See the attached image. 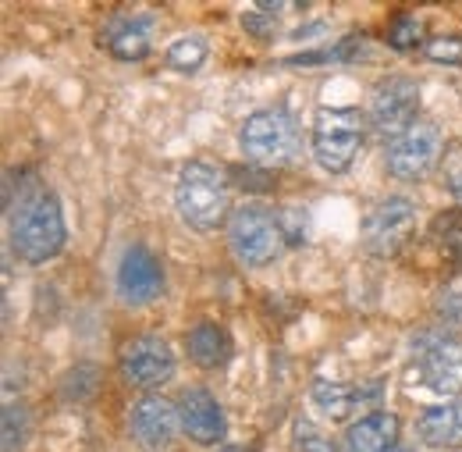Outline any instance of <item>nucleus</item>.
<instances>
[{
  "label": "nucleus",
  "mask_w": 462,
  "mask_h": 452,
  "mask_svg": "<svg viewBox=\"0 0 462 452\" xmlns=\"http://www.w3.org/2000/svg\"><path fill=\"white\" fill-rule=\"evenodd\" d=\"M416 111H420V86L409 75H388L370 93L366 121L381 139H399L405 128L420 121Z\"/></svg>",
  "instance_id": "423d86ee"
},
{
  "label": "nucleus",
  "mask_w": 462,
  "mask_h": 452,
  "mask_svg": "<svg viewBox=\"0 0 462 452\" xmlns=\"http://www.w3.org/2000/svg\"><path fill=\"white\" fill-rule=\"evenodd\" d=\"M185 349H189V360H192L196 367H203V371H221L231 360L228 332H225L221 325H214V321L196 325V328L189 332V339H185Z\"/></svg>",
  "instance_id": "f3484780"
},
{
  "label": "nucleus",
  "mask_w": 462,
  "mask_h": 452,
  "mask_svg": "<svg viewBox=\"0 0 462 452\" xmlns=\"http://www.w3.org/2000/svg\"><path fill=\"white\" fill-rule=\"evenodd\" d=\"M178 417H181V431L199 446H217L228 431L221 402L207 389H185L178 402Z\"/></svg>",
  "instance_id": "ddd939ff"
},
{
  "label": "nucleus",
  "mask_w": 462,
  "mask_h": 452,
  "mask_svg": "<svg viewBox=\"0 0 462 452\" xmlns=\"http://www.w3.org/2000/svg\"><path fill=\"white\" fill-rule=\"evenodd\" d=\"M388 47L399 51V54H409L416 47H427L423 43V22L412 18V14H399L392 25H388Z\"/></svg>",
  "instance_id": "5701e85b"
},
{
  "label": "nucleus",
  "mask_w": 462,
  "mask_h": 452,
  "mask_svg": "<svg viewBox=\"0 0 462 452\" xmlns=\"http://www.w3.org/2000/svg\"><path fill=\"white\" fill-rule=\"evenodd\" d=\"M416 435L434 449L462 446V402H441L423 410L416 420Z\"/></svg>",
  "instance_id": "dca6fc26"
},
{
  "label": "nucleus",
  "mask_w": 462,
  "mask_h": 452,
  "mask_svg": "<svg viewBox=\"0 0 462 452\" xmlns=\"http://www.w3.org/2000/svg\"><path fill=\"white\" fill-rule=\"evenodd\" d=\"M452 193L459 196V203H462V168L452 171Z\"/></svg>",
  "instance_id": "cd10ccee"
},
{
  "label": "nucleus",
  "mask_w": 462,
  "mask_h": 452,
  "mask_svg": "<svg viewBox=\"0 0 462 452\" xmlns=\"http://www.w3.org/2000/svg\"><path fill=\"white\" fill-rule=\"evenodd\" d=\"M441 146H445L441 128L434 121H416L412 128H405L399 139L388 143V150H384L388 174L399 178V182H420V178H427L430 171L438 168Z\"/></svg>",
  "instance_id": "0eeeda50"
},
{
  "label": "nucleus",
  "mask_w": 462,
  "mask_h": 452,
  "mask_svg": "<svg viewBox=\"0 0 462 452\" xmlns=\"http://www.w3.org/2000/svg\"><path fill=\"white\" fill-rule=\"evenodd\" d=\"M295 452H338V446H335V438H328L310 420H299V428H295Z\"/></svg>",
  "instance_id": "393cba45"
},
{
  "label": "nucleus",
  "mask_w": 462,
  "mask_h": 452,
  "mask_svg": "<svg viewBox=\"0 0 462 452\" xmlns=\"http://www.w3.org/2000/svg\"><path fill=\"white\" fill-rule=\"evenodd\" d=\"M416 374L420 385L434 396H456L462 392V342L448 335H423L416 339Z\"/></svg>",
  "instance_id": "1a4fd4ad"
},
{
  "label": "nucleus",
  "mask_w": 462,
  "mask_h": 452,
  "mask_svg": "<svg viewBox=\"0 0 462 452\" xmlns=\"http://www.w3.org/2000/svg\"><path fill=\"white\" fill-rule=\"evenodd\" d=\"M438 310H441V317L445 321H452V325H462V278L459 282H452L445 292H441V299H438Z\"/></svg>",
  "instance_id": "bb28decb"
},
{
  "label": "nucleus",
  "mask_w": 462,
  "mask_h": 452,
  "mask_svg": "<svg viewBox=\"0 0 462 452\" xmlns=\"http://www.w3.org/2000/svg\"><path fill=\"white\" fill-rule=\"evenodd\" d=\"M285 11V4H253L242 11V29L256 40H271L278 33V14Z\"/></svg>",
  "instance_id": "412c9836"
},
{
  "label": "nucleus",
  "mask_w": 462,
  "mask_h": 452,
  "mask_svg": "<svg viewBox=\"0 0 462 452\" xmlns=\"http://www.w3.org/2000/svg\"><path fill=\"white\" fill-rule=\"evenodd\" d=\"M363 136H366V118L359 108H331V104L320 108L313 114V132H310L317 165L328 174H346L359 157Z\"/></svg>",
  "instance_id": "7ed1b4c3"
},
{
  "label": "nucleus",
  "mask_w": 462,
  "mask_h": 452,
  "mask_svg": "<svg viewBox=\"0 0 462 452\" xmlns=\"http://www.w3.org/2000/svg\"><path fill=\"white\" fill-rule=\"evenodd\" d=\"M174 211L192 231H214L228 221L231 182L217 165L189 161L174 182Z\"/></svg>",
  "instance_id": "f03ea898"
},
{
  "label": "nucleus",
  "mask_w": 462,
  "mask_h": 452,
  "mask_svg": "<svg viewBox=\"0 0 462 452\" xmlns=\"http://www.w3.org/2000/svg\"><path fill=\"white\" fill-rule=\"evenodd\" d=\"M310 396H313V406H317L328 420H346V417H352L356 402H363V399H359V389H348L342 381H324V378L313 381Z\"/></svg>",
  "instance_id": "a211bd4d"
},
{
  "label": "nucleus",
  "mask_w": 462,
  "mask_h": 452,
  "mask_svg": "<svg viewBox=\"0 0 462 452\" xmlns=\"http://www.w3.org/2000/svg\"><path fill=\"white\" fill-rule=\"evenodd\" d=\"M132 435L143 449H168L174 442V435L181 431V417L178 406L164 396H143L132 406Z\"/></svg>",
  "instance_id": "f8f14e48"
},
{
  "label": "nucleus",
  "mask_w": 462,
  "mask_h": 452,
  "mask_svg": "<svg viewBox=\"0 0 462 452\" xmlns=\"http://www.w3.org/2000/svg\"><path fill=\"white\" fill-rule=\"evenodd\" d=\"M399 417L395 413H366L356 424H348L346 431V449L348 452H392L399 442Z\"/></svg>",
  "instance_id": "2eb2a0df"
},
{
  "label": "nucleus",
  "mask_w": 462,
  "mask_h": 452,
  "mask_svg": "<svg viewBox=\"0 0 462 452\" xmlns=\"http://www.w3.org/2000/svg\"><path fill=\"white\" fill-rule=\"evenodd\" d=\"M7 235H11V250L25 264L40 268V264L54 260L68 239L58 193L40 185L36 178H29L18 189V200L7 203Z\"/></svg>",
  "instance_id": "f257e3e1"
},
{
  "label": "nucleus",
  "mask_w": 462,
  "mask_h": 452,
  "mask_svg": "<svg viewBox=\"0 0 462 452\" xmlns=\"http://www.w3.org/2000/svg\"><path fill=\"white\" fill-rule=\"evenodd\" d=\"M29 431H32L29 410H25L22 402H7V406H4V452L22 449L25 438H29Z\"/></svg>",
  "instance_id": "4be33fe9"
},
{
  "label": "nucleus",
  "mask_w": 462,
  "mask_h": 452,
  "mask_svg": "<svg viewBox=\"0 0 462 452\" xmlns=\"http://www.w3.org/2000/svg\"><path fill=\"white\" fill-rule=\"evenodd\" d=\"M207 54L210 51H207V43L199 36H181V40H174L171 47H168L164 61H168V68H174V71L192 75V71H199L207 64Z\"/></svg>",
  "instance_id": "aec40b11"
},
{
  "label": "nucleus",
  "mask_w": 462,
  "mask_h": 452,
  "mask_svg": "<svg viewBox=\"0 0 462 452\" xmlns=\"http://www.w3.org/2000/svg\"><path fill=\"white\" fill-rule=\"evenodd\" d=\"M121 374L139 389H161L174 378V353L161 335H139L121 349Z\"/></svg>",
  "instance_id": "9d476101"
},
{
  "label": "nucleus",
  "mask_w": 462,
  "mask_h": 452,
  "mask_svg": "<svg viewBox=\"0 0 462 452\" xmlns=\"http://www.w3.org/2000/svg\"><path fill=\"white\" fill-rule=\"evenodd\" d=\"M352 51H366V40L363 36H348L342 43H335L331 51H313V54H299L289 57L291 68H310V64H338V61H352Z\"/></svg>",
  "instance_id": "b1692460"
},
{
  "label": "nucleus",
  "mask_w": 462,
  "mask_h": 452,
  "mask_svg": "<svg viewBox=\"0 0 462 452\" xmlns=\"http://www.w3.org/2000/svg\"><path fill=\"white\" fill-rule=\"evenodd\" d=\"M416 231V203L405 196H388L381 200L359 228V242L374 257H395Z\"/></svg>",
  "instance_id": "6e6552de"
},
{
  "label": "nucleus",
  "mask_w": 462,
  "mask_h": 452,
  "mask_svg": "<svg viewBox=\"0 0 462 452\" xmlns=\"http://www.w3.org/2000/svg\"><path fill=\"white\" fill-rule=\"evenodd\" d=\"M164 292V264L146 246H128L117 264V296L128 306L153 303Z\"/></svg>",
  "instance_id": "9b49d317"
},
{
  "label": "nucleus",
  "mask_w": 462,
  "mask_h": 452,
  "mask_svg": "<svg viewBox=\"0 0 462 452\" xmlns=\"http://www.w3.org/2000/svg\"><path fill=\"white\" fill-rule=\"evenodd\" d=\"M430 235H434L438 250L459 268L462 264V211H445V214H438L434 225H430Z\"/></svg>",
  "instance_id": "6ab92c4d"
},
{
  "label": "nucleus",
  "mask_w": 462,
  "mask_h": 452,
  "mask_svg": "<svg viewBox=\"0 0 462 452\" xmlns=\"http://www.w3.org/2000/svg\"><path fill=\"white\" fill-rule=\"evenodd\" d=\"M228 246L238 264L245 268H267L289 250V235L282 225V214L267 207H238L228 221Z\"/></svg>",
  "instance_id": "20e7f679"
},
{
  "label": "nucleus",
  "mask_w": 462,
  "mask_h": 452,
  "mask_svg": "<svg viewBox=\"0 0 462 452\" xmlns=\"http://www.w3.org/2000/svg\"><path fill=\"white\" fill-rule=\"evenodd\" d=\"M238 146H242L245 161H253V165H263V168L285 165L299 146L295 118L282 108L253 111L238 128Z\"/></svg>",
  "instance_id": "39448f33"
},
{
  "label": "nucleus",
  "mask_w": 462,
  "mask_h": 452,
  "mask_svg": "<svg viewBox=\"0 0 462 452\" xmlns=\"http://www.w3.org/2000/svg\"><path fill=\"white\" fill-rule=\"evenodd\" d=\"M217 452H245V449H238V446H221Z\"/></svg>",
  "instance_id": "c85d7f7f"
},
{
  "label": "nucleus",
  "mask_w": 462,
  "mask_h": 452,
  "mask_svg": "<svg viewBox=\"0 0 462 452\" xmlns=\"http://www.w3.org/2000/svg\"><path fill=\"white\" fill-rule=\"evenodd\" d=\"M392 452H405V449H402V446H395V449H392Z\"/></svg>",
  "instance_id": "c756f323"
},
{
  "label": "nucleus",
  "mask_w": 462,
  "mask_h": 452,
  "mask_svg": "<svg viewBox=\"0 0 462 452\" xmlns=\"http://www.w3.org/2000/svg\"><path fill=\"white\" fill-rule=\"evenodd\" d=\"M150 40H153V22L143 14H115L100 29V43L117 61H143L150 54Z\"/></svg>",
  "instance_id": "4468645a"
},
{
  "label": "nucleus",
  "mask_w": 462,
  "mask_h": 452,
  "mask_svg": "<svg viewBox=\"0 0 462 452\" xmlns=\"http://www.w3.org/2000/svg\"><path fill=\"white\" fill-rule=\"evenodd\" d=\"M423 54L434 64H462V36H434L427 40Z\"/></svg>",
  "instance_id": "a878e982"
}]
</instances>
